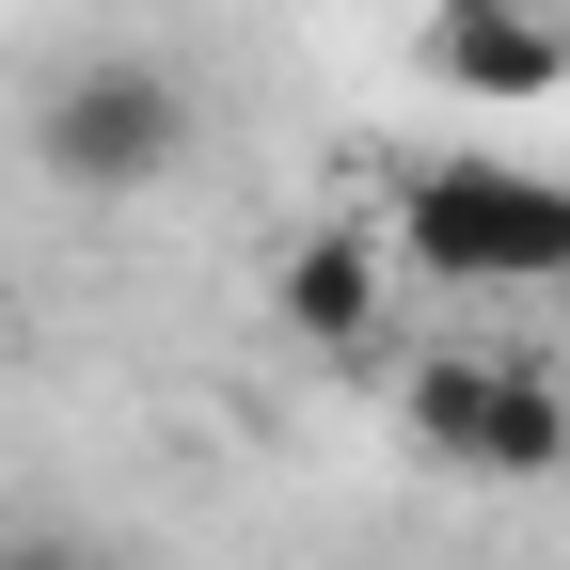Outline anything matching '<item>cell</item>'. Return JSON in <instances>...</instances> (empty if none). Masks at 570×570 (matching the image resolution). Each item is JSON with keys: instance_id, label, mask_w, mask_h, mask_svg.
Segmentation results:
<instances>
[{"instance_id": "cell-3", "label": "cell", "mask_w": 570, "mask_h": 570, "mask_svg": "<svg viewBox=\"0 0 570 570\" xmlns=\"http://www.w3.org/2000/svg\"><path fill=\"white\" fill-rule=\"evenodd\" d=\"M412 444L460 475H570V381L444 348V365H412Z\"/></svg>"}, {"instance_id": "cell-5", "label": "cell", "mask_w": 570, "mask_h": 570, "mask_svg": "<svg viewBox=\"0 0 570 570\" xmlns=\"http://www.w3.org/2000/svg\"><path fill=\"white\" fill-rule=\"evenodd\" d=\"M381 317V238H302V254H285V333H317V348H348V333H365Z\"/></svg>"}, {"instance_id": "cell-1", "label": "cell", "mask_w": 570, "mask_h": 570, "mask_svg": "<svg viewBox=\"0 0 570 570\" xmlns=\"http://www.w3.org/2000/svg\"><path fill=\"white\" fill-rule=\"evenodd\" d=\"M32 159H48V190H96V206L159 190V175L190 159V80H175V63H142V48L63 63V80L32 96Z\"/></svg>"}, {"instance_id": "cell-6", "label": "cell", "mask_w": 570, "mask_h": 570, "mask_svg": "<svg viewBox=\"0 0 570 570\" xmlns=\"http://www.w3.org/2000/svg\"><path fill=\"white\" fill-rule=\"evenodd\" d=\"M0 570H63V554H0Z\"/></svg>"}, {"instance_id": "cell-4", "label": "cell", "mask_w": 570, "mask_h": 570, "mask_svg": "<svg viewBox=\"0 0 570 570\" xmlns=\"http://www.w3.org/2000/svg\"><path fill=\"white\" fill-rule=\"evenodd\" d=\"M428 80H460L475 111H523L570 80V17L554 0H428Z\"/></svg>"}, {"instance_id": "cell-2", "label": "cell", "mask_w": 570, "mask_h": 570, "mask_svg": "<svg viewBox=\"0 0 570 570\" xmlns=\"http://www.w3.org/2000/svg\"><path fill=\"white\" fill-rule=\"evenodd\" d=\"M396 254L460 269V285H539L570 269V175H508V159H428L396 190Z\"/></svg>"}]
</instances>
